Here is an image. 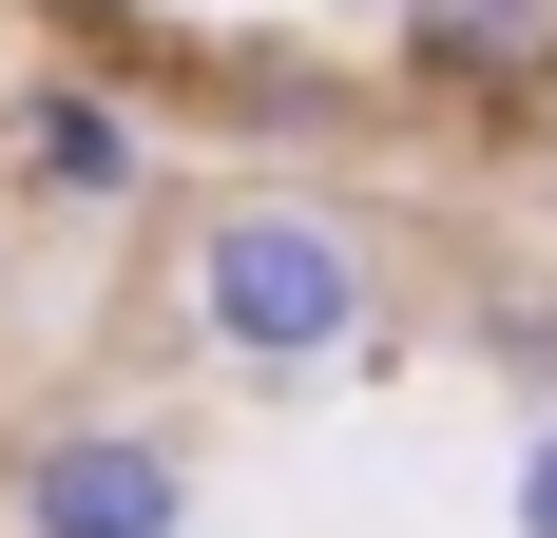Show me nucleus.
Returning a JSON list of instances; mask_svg holds the SVG:
<instances>
[{"label": "nucleus", "mask_w": 557, "mask_h": 538, "mask_svg": "<svg viewBox=\"0 0 557 538\" xmlns=\"http://www.w3.org/2000/svg\"><path fill=\"white\" fill-rule=\"evenodd\" d=\"M173 346L250 404L308 384H385L404 366V250L346 173H231L212 212L173 231Z\"/></svg>", "instance_id": "obj_1"}, {"label": "nucleus", "mask_w": 557, "mask_h": 538, "mask_svg": "<svg viewBox=\"0 0 557 538\" xmlns=\"http://www.w3.org/2000/svg\"><path fill=\"white\" fill-rule=\"evenodd\" d=\"M154 97L173 115H212L250 173H327L366 115H385V58H346V39H173L154 58Z\"/></svg>", "instance_id": "obj_4"}, {"label": "nucleus", "mask_w": 557, "mask_h": 538, "mask_svg": "<svg viewBox=\"0 0 557 538\" xmlns=\"http://www.w3.org/2000/svg\"><path fill=\"white\" fill-rule=\"evenodd\" d=\"M20 20H39L58 58H115V77H154V58H173V39H154V0H20Z\"/></svg>", "instance_id": "obj_7"}, {"label": "nucleus", "mask_w": 557, "mask_h": 538, "mask_svg": "<svg viewBox=\"0 0 557 538\" xmlns=\"http://www.w3.org/2000/svg\"><path fill=\"white\" fill-rule=\"evenodd\" d=\"M500 538H557V424L500 442Z\"/></svg>", "instance_id": "obj_8"}, {"label": "nucleus", "mask_w": 557, "mask_h": 538, "mask_svg": "<svg viewBox=\"0 0 557 538\" xmlns=\"http://www.w3.org/2000/svg\"><path fill=\"white\" fill-rule=\"evenodd\" d=\"M327 20H346V39H385V20H404V0H327Z\"/></svg>", "instance_id": "obj_9"}, {"label": "nucleus", "mask_w": 557, "mask_h": 538, "mask_svg": "<svg viewBox=\"0 0 557 538\" xmlns=\"http://www.w3.org/2000/svg\"><path fill=\"white\" fill-rule=\"evenodd\" d=\"M461 366L500 384L519 424H557V269H481L461 289Z\"/></svg>", "instance_id": "obj_6"}, {"label": "nucleus", "mask_w": 557, "mask_h": 538, "mask_svg": "<svg viewBox=\"0 0 557 538\" xmlns=\"http://www.w3.org/2000/svg\"><path fill=\"white\" fill-rule=\"evenodd\" d=\"M366 58L443 135H557V0H404Z\"/></svg>", "instance_id": "obj_5"}, {"label": "nucleus", "mask_w": 557, "mask_h": 538, "mask_svg": "<svg viewBox=\"0 0 557 538\" xmlns=\"http://www.w3.org/2000/svg\"><path fill=\"white\" fill-rule=\"evenodd\" d=\"M154 173H173V97L154 77H115V58H20L0 77V193L58 231H115V212H154Z\"/></svg>", "instance_id": "obj_3"}, {"label": "nucleus", "mask_w": 557, "mask_h": 538, "mask_svg": "<svg viewBox=\"0 0 557 538\" xmlns=\"http://www.w3.org/2000/svg\"><path fill=\"white\" fill-rule=\"evenodd\" d=\"M212 519V462L154 404H39L0 442V538H193Z\"/></svg>", "instance_id": "obj_2"}]
</instances>
